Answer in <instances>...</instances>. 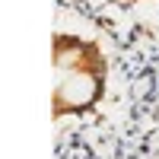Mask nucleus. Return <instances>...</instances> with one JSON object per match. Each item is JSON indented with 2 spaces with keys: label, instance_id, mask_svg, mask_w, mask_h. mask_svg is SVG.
I'll return each mask as SVG.
<instances>
[{
  "label": "nucleus",
  "instance_id": "obj_1",
  "mask_svg": "<svg viewBox=\"0 0 159 159\" xmlns=\"http://www.w3.org/2000/svg\"><path fill=\"white\" fill-rule=\"evenodd\" d=\"M51 67H54V92H51V118L89 115L99 108L108 86V57L96 38H80L70 32L51 35Z\"/></svg>",
  "mask_w": 159,
  "mask_h": 159
}]
</instances>
